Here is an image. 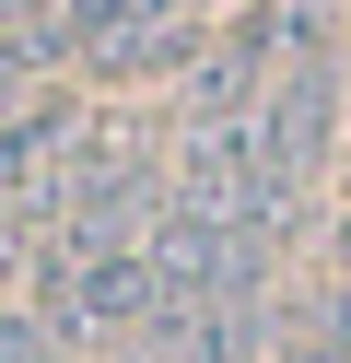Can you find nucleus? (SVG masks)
<instances>
[{
	"instance_id": "obj_3",
	"label": "nucleus",
	"mask_w": 351,
	"mask_h": 363,
	"mask_svg": "<svg viewBox=\"0 0 351 363\" xmlns=\"http://www.w3.org/2000/svg\"><path fill=\"white\" fill-rule=\"evenodd\" d=\"M164 12H176V0H59V35H70L106 82H129V48L164 24Z\"/></svg>"
},
{
	"instance_id": "obj_5",
	"label": "nucleus",
	"mask_w": 351,
	"mask_h": 363,
	"mask_svg": "<svg viewBox=\"0 0 351 363\" xmlns=\"http://www.w3.org/2000/svg\"><path fill=\"white\" fill-rule=\"evenodd\" d=\"M176 12H211V0H176Z\"/></svg>"
},
{
	"instance_id": "obj_2",
	"label": "nucleus",
	"mask_w": 351,
	"mask_h": 363,
	"mask_svg": "<svg viewBox=\"0 0 351 363\" xmlns=\"http://www.w3.org/2000/svg\"><path fill=\"white\" fill-rule=\"evenodd\" d=\"M328 118H340V71H328V35H316V48H293L269 71V94L246 106V129H257V152L304 188V176L328 164Z\"/></svg>"
},
{
	"instance_id": "obj_1",
	"label": "nucleus",
	"mask_w": 351,
	"mask_h": 363,
	"mask_svg": "<svg viewBox=\"0 0 351 363\" xmlns=\"http://www.w3.org/2000/svg\"><path fill=\"white\" fill-rule=\"evenodd\" d=\"M70 152H82V118H70V106H35V118L0 129V269H12V258H47Z\"/></svg>"
},
{
	"instance_id": "obj_4",
	"label": "nucleus",
	"mask_w": 351,
	"mask_h": 363,
	"mask_svg": "<svg viewBox=\"0 0 351 363\" xmlns=\"http://www.w3.org/2000/svg\"><path fill=\"white\" fill-rule=\"evenodd\" d=\"M0 363H59V328H47V316H12V305H0Z\"/></svg>"
}]
</instances>
